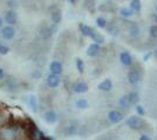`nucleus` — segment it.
Instances as JSON below:
<instances>
[{"instance_id":"39448f33","label":"nucleus","mask_w":157,"mask_h":140,"mask_svg":"<svg viewBox=\"0 0 157 140\" xmlns=\"http://www.w3.org/2000/svg\"><path fill=\"white\" fill-rule=\"evenodd\" d=\"M108 118H109V120H110L111 123L117 124V123L123 120V116H122L121 112H118L116 110H113V111H110V112L108 113Z\"/></svg>"},{"instance_id":"5701e85b","label":"nucleus","mask_w":157,"mask_h":140,"mask_svg":"<svg viewBox=\"0 0 157 140\" xmlns=\"http://www.w3.org/2000/svg\"><path fill=\"white\" fill-rule=\"evenodd\" d=\"M90 38H93V40L95 41V42H98V43H102L103 41H105V39H103V36H101L100 34H98V33H95L94 32V34H93Z\"/></svg>"},{"instance_id":"9d476101","label":"nucleus","mask_w":157,"mask_h":140,"mask_svg":"<svg viewBox=\"0 0 157 140\" xmlns=\"http://www.w3.org/2000/svg\"><path fill=\"white\" fill-rule=\"evenodd\" d=\"M140 80H141V76H140L138 71L131 70V71L128 73V82L130 84H137L138 82H140Z\"/></svg>"},{"instance_id":"72a5a7b5","label":"nucleus","mask_w":157,"mask_h":140,"mask_svg":"<svg viewBox=\"0 0 157 140\" xmlns=\"http://www.w3.org/2000/svg\"><path fill=\"white\" fill-rule=\"evenodd\" d=\"M1 27H2V18L0 16V28H1Z\"/></svg>"},{"instance_id":"412c9836","label":"nucleus","mask_w":157,"mask_h":140,"mask_svg":"<svg viewBox=\"0 0 157 140\" xmlns=\"http://www.w3.org/2000/svg\"><path fill=\"white\" fill-rule=\"evenodd\" d=\"M131 9L134 11H140L141 9V1L140 0H131Z\"/></svg>"},{"instance_id":"f704fd0d","label":"nucleus","mask_w":157,"mask_h":140,"mask_svg":"<svg viewBox=\"0 0 157 140\" xmlns=\"http://www.w3.org/2000/svg\"><path fill=\"white\" fill-rule=\"evenodd\" d=\"M69 1H71L72 4H74V2H75V0H69Z\"/></svg>"},{"instance_id":"c756f323","label":"nucleus","mask_w":157,"mask_h":140,"mask_svg":"<svg viewBox=\"0 0 157 140\" xmlns=\"http://www.w3.org/2000/svg\"><path fill=\"white\" fill-rule=\"evenodd\" d=\"M5 123H6V120L4 119V113H2V112H0V127L4 126V125H5Z\"/></svg>"},{"instance_id":"4468645a","label":"nucleus","mask_w":157,"mask_h":140,"mask_svg":"<svg viewBox=\"0 0 157 140\" xmlns=\"http://www.w3.org/2000/svg\"><path fill=\"white\" fill-rule=\"evenodd\" d=\"M111 88H113V83L110 80H105L98 84V89L101 91H109V90H111Z\"/></svg>"},{"instance_id":"1a4fd4ad","label":"nucleus","mask_w":157,"mask_h":140,"mask_svg":"<svg viewBox=\"0 0 157 140\" xmlns=\"http://www.w3.org/2000/svg\"><path fill=\"white\" fill-rule=\"evenodd\" d=\"M73 90H74V92L76 93H85L88 91V84L85 83V82H78V83L74 84Z\"/></svg>"},{"instance_id":"7ed1b4c3","label":"nucleus","mask_w":157,"mask_h":140,"mask_svg":"<svg viewBox=\"0 0 157 140\" xmlns=\"http://www.w3.org/2000/svg\"><path fill=\"white\" fill-rule=\"evenodd\" d=\"M125 123H127V125L130 127V128H134V130H137L142 125V120L140 119V117H137V116H131V117H129Z\"/></svg>"},{"instance_id":"473e14b6","label":"nucleus","mask_w":157,"mask_h":140,"mask_svg":"<svg viewBox=\"0 0 157 140\" xmlns=\"http://www.w3.org/2000/svg\"><path fill=\"white\" fill-rule=\"evenodd\" d=\"M40 76H41V73H39V71H35L33 74V77H40Z\"/></svg>"},{"instance_id":"4be33fe9","label":"nucleus","mask_w":157,"mask_h":140,"mask_svg":"<svg viewBox=\"0 0 157 140\" xmlns=\"http://www.w3.org/2000/svg\"><path fill=\"white\" fill-rule=\"evenodd\" d=\"M76 68H78V70L80 73H83V70H85V63H83V61L81 60V59H76Z\"/></svg>"},{"instance_id":"2f4dec72","label":"nucleus","mask_w":157,"mask_h":140,"mask_svg":"<svg viewBox=\"0 0 157 140\" xmlns=\"http://www.w3.org/2000/svg\"><path fill=\"white\" fill-rule=\"evenodd\" d=\"M138 140H150V138H149L148 135H142Z\"/></svg>"},{"instance_id":"aec40b11","label":"nucleus","mask_w":157,"mask_h":140,"mask_svg":"<svg viewBox=\"0 0 157 140\" xmlns=\"http://www.w3.org/2000/svg\"><path fill=\"white\" fill-rule=\"evenodd\" d=\"M76 107H78V109H87L88 107V102L83 99V98H81V99H78L76 102Z\"/></svg>"},{"instance_id":"dca6fc26","label":"nucleus","mask_w":157,"mask_h":140,"mask_svg":"<svg viewBox=\"0 0 157 140\" xmlns=\"http://www.w3.org/2000/svg\"><path fill=\"white\" fill-rule=\"evenodd\" d=\"M128 98H129V102H130V105H135L137 104L138 100H140V97L136 92H131L128 95Z\"/></svg>"},{"instance_id":"a211bd4d","label":"nucleus","mask_w":157,"mask_h":140,"mask_svg":"<svg viewBox=\"0 0 157 140\" xmlns=\"http://www.w3.org/2000/svg\"><path fill=\"white\" fill-rule=\"evenodd\" d=\"M120 105H121L122 107H129L130 102H129L128 96H122V97L120 98Z\"/></svg>"},{"instance_id":"b1692460","label":"nucleus","mask_w":157,"mask_h":140,"mask_svg":"<svg viewBox=\"0 0 157 140\" xmlns=\"http://www.w3.org/2000/svg\"><path fill=\"white\" fill-rule=\"evenodd\" d=\"M8 52H10V48L6 45H4V43H0V54L1 55H6V54H8Z\"/></svg>"},{"instance_id":"6ab92c4d","label":"nucleus","mask_w":157,"mask_h":140,"mask_svg":"<svg viewBox=\"0 0 157 140\" xmlns=\"http://www.w3.org/2000/svg\"><path fill=\"white\" fill-rule=\"evenodd\" d=\"M52 20L54 23H59L61 21V12L60 11H56L52 14Z\"/></svg>"},{"instance_id":"7c9ffc66","label":"nucleus","mask_w":157,"mask_h":140,"mask_svg":"<svg viewBox=\"0 0 157 140\" xmlns=\"http://www.w3.org/2000/svg\"><path fill=\"white\" fill-rule=\"evenodd\" d=\"M4 76H5V74H4V70H2V68H0V81L4 80Z\"/></svg>"},{"instance_id":"0eeeda50","label":"nucleus","mask_w":157,"mask_h":140,"mask_svg":"<svg viewBox=\"0 0 157 140\" xmlns=\"http://www.w3.org/2000/svg\"><path fill=\"white\" fill-rule=\"evenodd\" d=\"M49 70H51V73L54 74V75H61L62 73V70H63V68H62V64L58 62V61H53L52 63H51V66H49Z\"/></svg>"},{"instance_id":"c85d7f7f","label":"nucleus","mask_w":157,"mask_h":140,"mask_svg":"<svg viewBox=\"0 0 157 140\" xmlns=\"http://www.w3.org/2000/svg\"><path fill=\"white\" fill-rule=\"evenodd\" d=\"M136 110H137V113L140 114V116H144V110L141 105H137V106H136Z\"/></svg>"},{"instance_id":"6e6552de","label":"nucleus","mask_w":157,"mask_h":140,"mask_svg":"<svg viewBox=\"0 0 157 140\" xmlns=\"http://www.w3.org/2000/svg\"><path fill=\"white\" fill-rule=\"evenodd\" d=\"M47 84L48 87L51 88H56L59 87L60 84V78L58 75H54V74H51L47 76Z\"/></svg>"},{"instance_id":"f03ea898","label":"nucleus","mask_w":157,"mask_h":140,"mask_svg":"<svg viewBox=\"0 0 157 140\" xmlns=\"http://www.w3.org/2000/svg\"><path fill=\"white\" fill-rule=\"evenodd\" d=\"M1 36L5 39V40H12L14 38V35H15V29H14L12 26H10V25H7V26L2 27L1 28Z\"/></svg>"},{"instance_id":"bb28decb","label":"nucleus","mask_w":157,"mask_h":140,"mask_svg":"<svg viewBox=\"0 0 157 140\" xmlns=\"http://www.w3.org/2000/svg\"><path fill=\"white\" fill-rule=\"evenodd\" d=\"M149 33H150L151 38H155V39H157V27L156 26H151L150 29H149Z\"/></svg>"},{"instance_id":"393cba45","label":"nucleus","mask_w":157,"mask_h":140,"mask_svg":"<svg viewBox=\"0 0 157 140\" xmlns=\"http://www.w3.org/2000/svg\"><path fill=\"white\" fill-rule=\"evenodd\" d=\"M138 33H140V28H138V26H131L130 28V35L131 36H137Z\"/></svg>"},{"instance_id":"ddd939ff","label":"nucleus","mask_w":157,"mask_h":140,"mask_svg":"<svg viewBox=\"0 0 157 140\" xmlns=\"http://www.w3.org/2000/svg\"><path fill=\"white\" fill-rule=\"evenodd\" d=\"M58 119V116L56 113L54 112V111H47L46 113H45V120H46L47 123H49V124H54L55 121Z\"/></svg>"},{"instance_id":"a878e982","label":"nucleus","mask_w":157,"mask_h":140,"mask_svg":"<svg viewBox=\"0 0 157 140\" xmlns=\"http://www.w3.org/2000/svg\"><path fill=\"white\" fill-rule=\"evenodd\" d=\"M121 14L123 16H130L132 15V9H129V8H122L121 9Z\"/></svg>"},{"instance_id":"cd10ccee","label":"nucleus","mask_w":157,"mask_h":140,"mask_svg":"<svg viewBox=\"0 0 157 140\" xmlns=\"http://www.w3.org/2000/svg\"><path fill=\"white\" fill-rule=\"evenodd\" d=\"M96 23H98V27L103 28V27L105 26V23H107V21H105L103 18H98V19H96Z\"/></svg>"},{"instance_id":"20e7f679","label":"nucleus","mask_w":157,"mask_h":140,"mask_svg":"<svg viewBox=\"0 0 157 140\" xmlns=\"http://www.w3.org/2000/svg\"><path fill=\"white\" fill-rule=\"evenodd\" d=\"M5 21H6L7 25L10 26H14L18 21V16H17V13L14 11H8L5 14Z\"/></svg>"},{"instance_id":"9b49d317","label":"nucleus","mask_w":157,"mask_h":140,"mask_svg":"<svg viewBox=\"0 0 157 140\" xmlns=\"http://www.w3.org/2000/svg\"><path fill=\"white\" fill-rule=\"evenodd\" d=\"M100 52V46H98V43H92L90 46L88 47V49H87V55L88 56H90V57H94V56H96Z\"/></svg>"},{"instance_id":"f8f14e48","label":"nucleus","mask_w":157,"mask_h":140,"mask_svg":"<svg viewBox=\"0 0 157 140\" xmlns=\"http://www.w3.org/2000/svg\"><path fill=\"white\" fill-rule=\"evenodd\" d=\"M120 61L124 66H130L131 63H132V59H131L130 54L127 53V52H123V53L120 55Z\"/></svg>"},{"instance_id":"f257e3e1","label":"nucleus","mask_w":157,"mask_h":140,"mask_svg":"<svg viewBox=\"0 0 157 140\" xmlns=\"http://www.w3.org/2000/svg\"><path fill=\"white\" fill-rule=\"evenodd\" d=\"M19 127L13 125H4L0 127V140H15L18 139Z\"/></svg>"},{"instance_id":"f3484780","label":"nucleus","mask_w":157,"mask_h":140,"mask_svg":"<svg viewBox=\"0 0 157 140\" xmlns=\"http://www.w3.org/2000/svg\"><path fill=\"white\" fill-rule=\"evenodd\" d=\"M81 32H82V34L83 35H86V36H92L93 34H94V31H93L90 27L88 26H85V25H81Z\"/></svg>"},{"instance_id":"e433bc0d","label":"nucleus","mask_w":157,"mask_h":140,"mask_svg":"<svg viewBox=\"0 0 157 140\" xmlns=\"http://www.w3.org/2000/svg\"><path fill=\"white\" fill-rule=\"evenodd\" d=\"M156 55H157V50H156Z\"/></svg>"},{"instance_id":"2eb2a0df","label":"nucleus","mask_w":157,"mask_h":140,"mask_svg":"<svg viewBox=\"0 0 157 140\" xmlns=\"http://www.w3.org/2000/svg\"><path fill=\"white\" fill-rule=\"evenodd\" d=\"M27 104H28V106L31 107L34 112L38 110V102H36V98H35L34 96H29V97H28Z\"/></svg>"},{"instance_id":"c9c22d12","label":"nucleus","mask_w":157,"mask_h":140,"mask_svg":"<svg viewBox=\"0 0 157 140\" xmlns=\"http://www.w3.org/2000/svg\"><path fill=\"white\" fill-rule=\"evenodd\" d=\"M15 140H21V139H15Z\"/></svg>"},{"instance_id":"423d86ee","label":"nucleus","mask_w":157,"mask_h":140,"mask_svg":"<svg viewBox=\"0 0 157 140\" xmlns=\"http://www.w3.org/2000/svg\"><path fill=\"white\" fill-rule=\"evenodd\" d=\"M78 124L76 121H71L67 126L65 127V134L66 135H73L78 132Z\"/></svg>"}]
</instances>
